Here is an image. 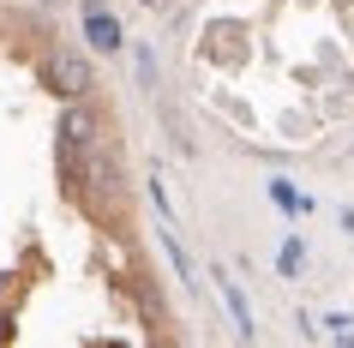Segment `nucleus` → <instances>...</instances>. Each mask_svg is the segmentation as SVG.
<instances>
[{
  "instance_id": "obj_1",
  "label": "nucleus",
  "mask_w": 354,
  "mask_h": 348,
  "mask_svg": "<svg viewBox=\"0 0 354 348\" xmlns=\"http://www.w3.org/2000/svg\"><path fill=\"white\" fill-rule=\"evenodd\" d=\"M42 84H48L55 96H73V102H78V96L91 91V60L73 55V48H60V55L42 66Z\"/></svg>"
},
{
  "instance_id": "obj_2",
  "label": "nucleus",
  "mask_w": 354,
  "mask_h": 348,
  "mask_svg": "<svg viewBox=\"0 0 354 348\" xmlns=\"http://www.w3.org/2000/svg\"><path fill=\"white\" fill-rule=\"evenodd\" d=\"M84 37H91L96 48H120V24H114V12L91 6V12H84Z\"/></svg>"
},
{
  "instance_id": "obj_3",
  "label": "nucleus",
  "mask_w": 354,
  "mask_h": 348,
  "mask_svg": "<svg viewBox=\"0 0 354 348\" xmlns=\"http://www.w3.org/2000/svg\"><path fill=\"white\" fill-rule=\"evenodd\" d=\"M60 138H78V145H91V138H96V114L84 109V102H78V109H66V114H60Z\"/></svg>"
},
{
  "instance_id": "obj_4",
  "label": "nucleus",
  "mask_w": 354,
  "mask_h": 348,
  "mask_svg": "<svg viewBox=\"0 0 354 348\" xmlns=\"http://www.w3.org/2000/svg\"><path fill=\"white\" fill-rule=\"evenodd\" d=\"M216 289H223V300H228V312H234V324L252 336V312H246V300H241V289H234V276H216Z\"/></svg>"
},
{
  "instance_id": "obj_5",
  "label": "nucleus",
  "mask_w": 354,
  "mask_h": 348,
  "mask_svg": "<svg viewBox=\"0 0 354 348\" xmlns=\"http://www.w3.org/2000/svg\"><path fill=\"white\" fill-rule=\"evenodd\" d=\"M330 342H354V312H342V318H330Z\"/></svg>"
}]
</instances>
